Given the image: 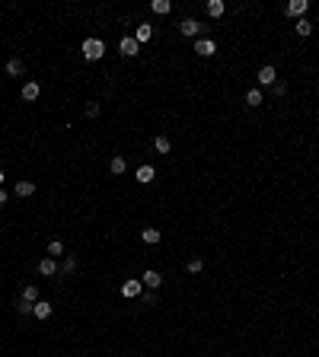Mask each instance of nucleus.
Returning a JSON list of instances; mask_svg holds the SVG:
<instances>
[{
	"instance_id": "a878e982",
	"label": "nucleus",
	"mask_w": 319,
	"mask_h": 357,
	"mask_svg": "<svg viewBox=\"0 0 319 357\" xmlns=\"http://www.w3.org/2000/svg\"><path fill=\"white\" fill-rule=\"evenodd\" d=\"M61 271H64V274H74V271H77V259H74V255H67V259H64Z\"/></svg>"
},
{
	"instance_id": "c85d7f7f",
	"label": "nucleus",
	"mask_w": 319,
	"mask_h": 357,
	"mask_svg": "<svg viewBox=\"0 0 319 357\" xmlns=\"http://www.w3.org/2000/svg\"><path fill=\"white\" fill-rule=\"evenodd\" d=\"M284 93H287V83H284V80H278V83L271 86V96H284Z\"/></svg>"
},
{
	"instance_id": "39448f33",
	"label": "nucleus",
	"mask_w": 319,
	"mask_h": 357,
	"mask_svg": "<svg viewBox=\"0 0 319 357\" xmlns=\"http://www.w3.org/2000/svg\"><path fill=\"white\" fill-rule=\"evenodd\" d=\"M258 83H262V86H274V83H278V70H274L271 64H265V67L258 70Z\"/></svg>"
},
{
	"instance_id": "423d86ee",
	"label": "nucleus",
	"mask_w": 319,
	"mask_h": 357,
	"mask_svg": "<svg viewBox=\"0 0 319 357\" xmlns=\"http://www.w3.org/2000/svg\"><path fill=\"white\" fill-rule=\"evenodd\" d=\"M179 32H182L185 38H195L198 32H201V23H198V19H182V23H179Z\"/></svg>"
},
{
	"instance_id": "20e7f679",
	"label": "nucleus",
	"mask_w": 319,
	"mask_h": 357,
	"mask_svg": "<svg viewBox=\"0 0 319 357\" xmlns=\"http://www.w3.org/2000/svg\"><path fill=\"white\" fill-rule=\"evenodd\" d=\"M141 294H144V284L141 281H125L122 284V296H128V300H137Z\"/></svg>"
},
{
	"instance_id": "6e6552de",
	"label": "nucleus",
	"mask_w": 319,
	"mask_h": 357,
	"mask_svg": "<svg viewBox=\"0 0 319 357\" xmlns=\"http://www.w3.org/2000/svg\"><path fill=\"white\" fill-rule=\"evenodd\" d=\"M32 316H35V319H48V316H51V303H48V300L32 303Z\"/></svg>"
},
{
	"instance_id": "b1692460",
	"label": "nucleus",
	"mask_w": 319,
	"mask_h": 357,
	"mask_svg": "<svg viewBox=\"0 0 319 357\" xmlns=\"http://www.w3.org/2000/svg\"><path fill=\"white\" fill-rule=\"evenodd\" d=\"M310 32H313V23L300 16V19H297V35H310Z\"/></svg>"
},
{
	"instance_id": "9d476101",
	"label": "nucleus",
	"mask_w": 319,
	"mask_h": 357,
	"mask_svg": "<svg viewBox=\"0 0 319 357\" xmlns=\"http://www.w3.org/2000/svg\"><path fill=\"white\" fill-rule=\"evenodd\" d=\"M38 271L45 274V278L58 274V259H51V255H48V259H42V262H38Z\"/></svg>"
},
{
	"instance_id": "f257e3e1",
	"label": "nucleus",
	"mask_w": 319,
	"mask_h": 357,
	"mask_svg": "<svg viewBox=\"0 0 319 357\" xmlns=\"http://www.w3.org/2000/svg\"><path fill=\"white\" fill-rule=\"evenodd\" d=\"M83 61H99L102 54H106V42L102 38H83Z\"/></svg>"
},
{
	"instance_id": "0eeeda50",
	"label": "nucleus",
	"mask_w": 319,
	"mask_h": 357,
	"mask_svg": "<svg viewBox=\"0 0 319 357\" xmlns=\"http://www.w3.org/2000/svg\"><path fill=\"white\" fill-rule=\"evenodd\" d=\"M134 179H137L141 185H150L153 179H157V172H153V166H147V163H144V166H141V169L134 172Z\"/></svg>"
},
{
	"instance_id": "4468645a",
	"label": "nucleus",
	"mask_w": 319,
	"mask_h": 357,
	"mask_svg": "<svg viewBox=\"0 0 319 357\" xmlns=\"http://www.w3.org/2000/svg\"><path fill=\"white\" fill-rule=\"evenodd\" d=\"M16 195H19V198H29V195H35V182H29V179H23V182H16Z\"/></svg>"
},
{
	"instance_id": "dca6fc26",
	"label": "nucleus",
	"mask_w": 319,
	"mask_h": 357,
	"mask_svg": "<svg viewBox=\"0 0 319 357\" xmlns=\"http://www.w3.org/2000/svg\"><path fill=\"white\" fill-rule=\"evenodd\" d=\"M23 70H26V64L19 61V58H10V61H7V74H10V77H19Z\"/></svg>"
},
{
	"instance_id": "9b49d317",
	"label": "nucleus",
	"mask_w": 319,
	"mask_h": 357,
	"mask_svg": "<svg viewBox=\"0 0 319 357\" xmlns=\"http://www.w3.org/2000/svg\"><path fill=\"white\" fill-rule=\"evenodd\" d=\"M38 93H42V86H38L35 80H29V83L23 86V99H26V102H35V99H38Z\"/></svg>"
},
{
	"instance_id": "6ab92c4d",
	"label": "nucleus",
	"mask_w": 319,
	"mask_h": 357,
	"mask_svg": "<svg viewBox=\"0 0 319 357\" xmlns=\"http://www.w3.org/2000/svg\"><path fill=\"white\" fill-rule=\"evenodd\" d=\"M134 38H137V42H150V38H153V29H150L147 23H141V26H137V32H134Z\"/></svg>"
},
{
	"instance_id": "bb28decb",
	"label": "nucleus",
	"mask_w": 319,
	"mask_h": 357,
	"mask_svg": "<svg viewBox=\"0 0 319 357\" xmlns=\"http://www.w3.org/2000/svg\"><path fill=\"white\" fill-rule=\"evenodd\" d=\"M153 300H157V290H144V294H141V303L144 306H153Z\"/></svg>"
},
{
	"instance_id": "7ed1b4c3",
	"label": "nucleus",
	"mask_w": 319,
	"mask_h": 357,
	"mask_svg": "<svg viewBox=\"0 0 319 357\" xmlns=\"http://www.w3.org/2000/svg\"><path fill=\"white\" fill-rule=\"evenodd\" d=\"M214 51H217L214 38H195V54H201V58H211Z\"/></svg>"
},
{
	"instance_id": "f8f14e48",
	"label": "nucleus",
	"mask_w": 319,
	"mask_h": 357,
	"mask_svg": "<svg viewBox=\"0 0 319 357\" xmlns=\"http://www.w3.org/2000/svg\"><path fill=\"white\" fill-rule=\"evenodd\" d=\"M125 169H128L125 156H112V160H109V172L112 175H125Z\"/></svg>"
},
{
	"instance_id": "393cba45",
	"label": "nucleus",
	"mask_w": 319,
	"mask_h": 357,
	"mask_svg": "<svg viewBox=\"0 0 319 357\" xmlns=\"http://www.w3.org/2000/svg\"><path fill=\"white\" fill-rule=\"evenodd\" d=\"M201 268H205V262H201V259H189V265H185V271H189V274H198V271H201Z\"/></svg>"
},
{
	"instance_id": "2eb2a0df",
	"label": "nucleus",
	"mask_w": 319,
	"mask_h": 357,
	"mask_svg": "<svg viewBox=\"0 0 319 357\" xmlns=\"http://www.w3.org/2000/svg\"><path fill=\"white\" fill-rule=\"evenodd\" d=\"M141 239H144L147 246H157V243H160V230H153V227H144V230H141Z\"/></svg>"
},
{
	"instance_id": "7c9ffc66",
	"label": "nucleus",
	"mask_w": 319,
	"mask_h": 357,
	"mask_svg": "<svg viewBox=\"0 0 319 357\" xmlns=\"http://www.w3.org/2000/svg\"><path fill=\"white\" fill-rule=\"evenodd\" d=\"M3 204H7V191L0 188V207H3Z\"/></svg>"
},
{
	"instance_id": "412c9836",
	"label": "nucleus",
	"mask_w": 319,
	"mask_h": 357,
	"mask_svg": "<svg viewBox=\"0 0 319 357\" xmlns=\"http://www.w3.org/2000/svg\"><path fill=\"white\" fill-rule=\"evenodd\" d=\"M150 10H153V13H160V16H166L169 10H173V3H169V0H153Z\"/></svg>"
},
{
	"instance_id": "cd10ccee",
	"label": "nucleus",
	"mask_w": 319,
	"mask_h": 357,
	"mask_svg": "<svg viewBox=\"0 0 319 357\" xmlns=\"http://www.w3.org/2000/svg\"><path fill=\"white\" fill-rule=\"evenodd\" d=\"M16 312H19V316H32V303L19 300V303H16Z\"/></svg>"
},
{
	"instance_id": "ddd939ff",
	"label": "nucleus",
	"mask_w": 319,
	"mask_h": 357,
	"mask_svg": "<svg viewBox=\"0 0 319 357\" xmlns=\"http://www.w3.org/2000/svg\"><path fill=\"white\" fill-rule=\"evenodd\" d=\"M306 7H310L306 0H294V3H287V16H297V19H300V16L306 13Z\"/></svg>"
},
{
	"instance_id": "a211bd4d",
	"label": "nucleus",
	"mask_w": 319,
	"mask_h": 357,
	"mask_svg": "<svg viewBox=\"0 0 319 357\" xmlns=\"http://www.w3.org/2000/svg\"><path fill=\"white\" fill-rule=\"evenodd\" d=\"M262 102H265V99H262V90H249V93H246V106H249V109L262 106Z\"/></svg>"
},
{
	"instance_id": "f03ea898",
	"label": "nucleus",
	"mask_w": 319,
	"mask_h": 357,
	"mask_svg": "<svg viewBox=\"0 0 319 357\" xmlns=\"http://www.w3.org/2000/svg\"><path fill=\"white\" fill-rule=\"evenodd\" d=\"M118 51H122V54H125V58H134V54H137V51H141V42H137V38H134V35H125V38H122V42H118Z\"/></svg>"
},
{
	"instance_id": "c756f323",
	"label": "nucleus",
	"mask_w": 319,
	"mask_h": 357,
	"mask_svg": "<svg viewBox=\"0 0 319 357\" xmlns=\"http://www.w3.org/2000/svg\"><path fill=\"white\" fill-rule=\"evenodd\" d=\"M86 115H90V118H96V115H99V102H86Z\"/></svg>"
},
{
	"instance_id": "5701e85b",
	"label": "nucleus",
	"mask_w": 319,
	"mask_h": 357,
	"mask_svg": "<svg viewBox=\"0 0 319 357\" xmlns=\"http://www.w3.org/2000/svg\"><path fill=\"white\" fill-rule=\"evenodd\" d=\"M48 255H51V259L64 255V243H61V239H51V243H48Z\"/></svg>"
},
{
	"instance_id": "aec40b11",
	"label": "nucleus",
	"mask_w": 319,
	"mask_h": 357,
	"mask_svg": "<svg viewBox=\"0 0 319 357\" xmlns=\"http://www.w3.org/2000/svg\"><path fill=\"white\" fill-rule=\"evenodd\" d=\"M23 300H26V303H38V287H35V284H26V287H23Z\"/></svg>"
},
{
	"instance_id": "2f4dec72",
	"label": "nucleus",
	"mask_w": 319,
	"mask_h": 357,
	"mask_svg": "<svg viewBox=\"0 0 319 357\" xmlns=\"http://www.w3.org/2000/svg\"><path fill=\"white\" fill-rule=\"evenodd\" d=\"M3 179H7V175H3V172H0V185H3Z\"/></svg>"
},
{
	"instance_id": "1a4fd4ad",
	"label": "nucleus",
	"mask_w": 319,
	"mask_h": 357,
	"mask_svg": "<svg viewBox=\"0 0 319 357\" xmlns=\"http://www.w3.org/2000/svg\"><path fill=\"white\" fill-rule=\"evenodd\" d=\"M141 284H144L147 290H157L160 284H163V278H160V271H144V278H141Z\"/></svg>"
},
{
	"instance_id": "f3484780",
	"label": "nucleus",
	"mask_w": 319,
	"mask_h": 357,
	"mask_svg": "<svg viewBox=\"0 0 319 357\" xmlns=\"http://www.w3.org/2000/svg\"><path fill=\"white\" fill-rule=\"evenodd\" d=\"M223 0H207V16H214V19H217V16H223Z\"/></svg>"
},
{
	"instance_id": "4be33fe9",
	"label": "nucleus",
	"mask_w": 319,
	"mask_h": 357,
	"mask_svg": "<svg viewBox=\"0 0 319 357\" xmlns=\"http://www.w3.org/2000/svg\"><path fill=\"white\" fill-rule=\"evenodd\" d=\"M153 150H157V153H169V150H173L169 137H157V140H153Z\"/></svg>"
}]
</instances>
